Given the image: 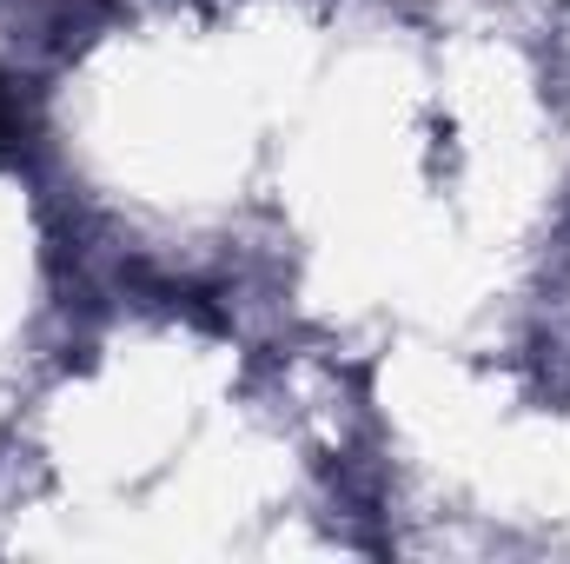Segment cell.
Wrapping results in <instances>:
<instances>
[{"label": "cell", "mask_w": 570, "mask_h": 564, "mask_svg": "<svg viewBox=\"0 0 570 564\" xmlns=\"http://www.w3.org/2000/svg\"><path fill=\"white\" fill-rule=\"evenodd\" d=\"M13 140H20V114H13V94H7V80H0V159L13 153Z\"/></svg>", "instance_id": "6da1fadb"}]
</instances>
